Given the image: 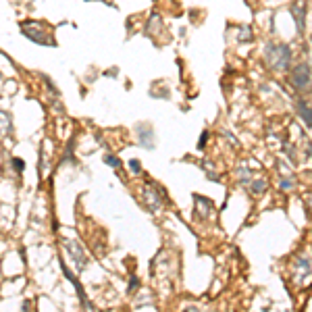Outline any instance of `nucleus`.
I'll return each instance as SVG.
<instances>
[{
	"instance_id": "1",
	"label": "nucleus",
	"mask_w": 312,
	"mask_h": 312,
	"mask_svg": "<svg viewBox=\"0 0 312 312\" xmlns=\"http://www.w3.org/2000/svg\"><path fill=\"white\" fill-rule=\"evenodd\" d=\"M264 56H266V65L271 69L279 71V73H285L289 63H292V48L287 44H266V50H264Z\"/></svg>"
},
{
	"instance_id": "2",
	"label": "nucleus",
	"mask_w": 312,
	"mask_h": 312,
	"mask_svg": "<svg viewBox=\"0 0 312 312\" xmlns=\"http://www.w3.org/2000/svg\"><path fill=\"white\" fill-rule=\"evenodd\" d=\"M21 34H23L25 38H29L32 42H35V44L54 46V40L50 38L48 32L44 29V25L38 23V21H23V23H21Z\"/></svg>"
},
{
	"instance_id": "3",
	"label": "nucleus",
	"mask_w": 312,
	"mask_h": 312,
	"mask_svg": "<svg viewBox=\"0 0 312 312\" xmlns=\"http://www.w3.org/2000/svg\"><path fill=\"white\" fill-rule=\"evenodd\" d=\"M63 246H65V250H67V254L71 256V260L75 262L77 271H86V266H87V262H90V258H87L84 246H81L77 240H73V237H63Z\"/></svg>"
},
{
	"instance_id": "4",
	"label": "nucleus",
	"mask_w": 312,
	"mask_h": 312,
	"mask_svg": "<svg viewBox=\"0 0 312 312\" xmlns=\"http://www.w3.org/2000/svg\"><path fill=\"white\" fill-rule=\"evenodd\" d=\"M289 81L298 92H308L310 90V63H300L294 67V71L289 73Z\"/></svg>"
},
{
	"instance_id": "5",
	"label": "nucleus",
	"mask_w": 312,
	"mask_h": 312,
	"mask_svg": "<svg viewBox=\"0 0 312 312\" xmlns=\"http://www.w3.org/2000/svg\"><path fill=\"white\" fill-rule=\"evenodd\" d=\"M144 202L150 210H158L160 204H162V191L156 188L154 183H146L144 188Z\"/></svg>"
},
{
	"instance_id": "6",
	"label": "nucleus",
	"mask_w": 312,
	"mask_h": 312,
	"mask_svg": "<svg viewBox=\"0 0 312 312\" xmlns=\"http://www.w3.org/2000/svg\"><path fill=\"white\" fill-rule=\"evenodd\" d=\"M154 129H152V125L150 123H139L138 125V144L146 148V150H152L154 148Z\"/></svg>"
},
{
	"instance_id": "7",
	"label": "nucleus",
	"mask_w": 312,
	"mask_h": 312,
	"mask_svg": "<svg viewBox=\"0 0 312 312\" xmlns=\"http://www.w3.org/2000/svg\"><path fill=\"white\" fill-rule=\"evenodd\" d=\"M310 275V258L308 254H300L295 258V279L304 281Z\"/></svg>"
},
{
	"instance_id": "8",
	"label": "nucleus",
	"mask_w": 312,
	"mask_h": 312,
	"mask_svg": "<svg viewBox=\"0 0 312 312\" xmlns=\"http://www.w3.org/2000/svg\"><path fill=\"white\" fill-rule=\"evenodd\" d=\"M61 269H63V273H65V277L71 281V283H73V287H75V292H77V295H79L81 304H84V306H87V304H90V302H87L86 294H84V287H81V283H79V281H77V279H75V277H73V275H71V271L67 269V264L63 262V260H61Z\"/></svg>"
},
{
	"instance_id": "9",
	"label": "nucleus",
	"mask_w": 312,
	"mask_h": 312,
	"mask_svg": "<svg viewBox=\"0 0 312 312\" xmlns=\"http://www.w3.org/2000/svg\"><path fill=\"white\" fill-rule=\"evenodd\" d=\"M289 13L295 17V27H298V34H304V21H306V4H294Z\"/></svg>"
},
{
	"instance_id": "10",
	"label": "nucleus",
	"mask_w": 312,
	"mask_h": 312,
	"mask_svg": "<svg viewBox=\"0 0 312 312\" xmlns=\"http://www.w3.org/2000/svg\"><path fill=\"white\" fill-rule=\"evenodd\" d=\"M298 115L302 117V121L306 127H310V123H312V115H310V106H308V102H304V100H298Z\"/></svg>"
},
{
	"instance_id": "11",
	"label": "nucleus",
	"mask_w": 312,
	"mask_h": 312,
	"mask_svg": "<svg viewBox=\"0 0 312 312\" xmlns=\"http://www.w3.org/2000/svg\"><path fill=\"white\" fill-rule=\"evenodd\" d=\"M266 188H269V183H266V179H252L250 183V194L252 196H262Z\"/></svg>"
},
{
	"instance_id": "12",
	"label": "nucleus",
	"mask_w": 312,
	"mask_h": 312,
	"mask_svg": "<svg viewBox=\"0 0 312 312\" xmlns=\"http://www.w3.org/2000/svg\"><path fill=\"white\" fill-rule=\"evenodd\" d=\"M13 129L11 125V115L4 113V110H0V136H9Z\"/></svg>"
},
{
	"instance_id": "13",
	"label": "nucleus",
	"mask_w": 312,
	"mask_h": 312,
	"mask_svg": "<svg viewBox=\"0 0 312 312\" xmlns=\"http://www.w3.org/2000/svg\"><path fill=\"white\" fill-rule=\"evenodd\" d=\"M237 40L243 42V44H248V42L254 40V35H252V27H250V25H242V27H240V35H237Z\"/></svg>"
},
{
	"instance_id": "14",
	"label": "nucleus",
	"mask_w": 312,
	"mask_h": 312,
	"mask_svg": "<svg viewBox=\"0 0 312 312\" xmlns=\"http://www.w3.org/2000/svg\"><path fill=\"white\" fill-rule=\"evenodd\" d=\"M279 188L283 190V191L294 190V188H295V177H294V173H289L287 177H283V179H281V183H279Z\"/></svg>"
},
{
	"instance_id": "15",
	"label": "nucleus",
	"mask_w": 312,
	"mask_h": 312,
	"mask_svg": "<svg viewBox=\"0 0 312 312\" xmlns=\"http://www.w3.org/2000/svg\"><path fill=\"white\" fill-rule=\"evenodd\" d=\"M104 165H108V167H113V169H119L121 167V160L117 158V156H113V154H104Z\"/></svg>"
},
{
	"instance_id": "16",
	"label": "nucleus",
	"mask_w": 312,
	"mask_h": 312,
	"mask_svg": "<svg viewBox=\"0 0 312 312\" xmlns=\"http://www.w3.org/2000/svg\"><path fill=\"white\" fill-rule=\"evenodd\" d=\"M202 169H206V177L210 181H221V175H217V171H212L208 162H202Z\"/></svg>"
},
{
	"instance_id": "17",
	"label": "nucleus",
	"mask_w": 312,
	"mask_h": 312,
	"mask_svg": "<svg viewBox=\"0 0 312 312\" xmlns=\"http://www.w3.org/2000/svg\"><path fill=\"white\" fill-rule=\"evenodd\" d=\"M11 165H13V169H15V173H23L25 171V162L21 160V158H11Z\"/></svg>"
},
{
	"instance_id": "18",
	"label": "nucleus",
	"mask_w": 312,
	"mask_h": 312,
	"mask_svg": "<svg viewBox=\"0 0 312 312\" xmlns=\"http://www.w3.org/2000/svg\"><path fill=\"white\" fill-rule=\"evenodd\" d=\"M237 173H240V181H242V183H248V181L252 179V173H250L246 167H242L240 171H237Z\"/></svg>"
},
{
	"instance_id": "19",
	"label": "nucleus",
	"mask_w": 312,
	"mask_h": 312,
	"mask_svg": "<svg viewBox=\"0 0 312 312\" xmlns=\"http://www.w3.org/2000/svg\"><path fill=\"white\" fill-rule=\"evenodd\" d=\"M138 287H139V279L136 277V275H131V277H129V285H127V292L133 294Z\"/></svg>"
},
{
	"instance_id": "20",
	"label": "nucleus",
	"mask_w": 312,
	"mask_h": 312,
	"mask_svg": "<svg viewBox=\"0 0 312 312\" xmlns=\"http://www.w3.org/2000/svg\"><path fill=\"white\" fill-rule=\"evenodd\" d=\"M129 169H131V173H136V175H139L142 173V165H139V160H129Z\"/></svg>"
},
{
	"instance_id": "21",
	"label": "nucleus",
	"mask_w": 312,
	"mask_h": 312,
	"mask_svg": "<svg viewBox=\"0 0 312 312\" xmlns=\"http://www.w3.org/2000/svg\"><path fill=\"white\" fill-rule=\"evenodd\" d=\"M283 148H285V152H287V156H289V160H292V162L298 160V158H295V152H294V146H292V144H283Z\"/></svg>"
},
{
	"instance_id": "22",
	"label": "nucleus",
	"mask_w": 312,
	"mask_h": 312,
	"mask_svg": "<svg viewBox=\"0 0 312 312\" xmlns=\"http://www.w3.org/2000/svg\"><path fill=\"white\" fill-rule=\"evenodd\" d=\"M208 142V131H202V136H200V142H198V150H202Z\"/></svg>"
},
{
	"instance_id": "23",
	"label": "nucleus",
	"mask_w": 312,
	"mask_h": 312,
	"mask_svg": "<svg viewBox=\"0 0 312 312\" xmlns=\"http://www.w3.org/2000/svg\"><path fill=\"white\" fill-rule=\"evenodd\" d=\"M42 79H44V81H46V84H48V87H50V92H54V94H58V90H56V86L52 84V81H50V77H48V75H42Z\"/></svg>"
},
{
	"instance_id": "24",
	"label": "nucleus",
	"mask_w": 312,
	"mask_h": 312,
	"mask_svg": "<svg viewBox=\"0 0 312 312\" xmlns=\"http://www.w3.org/2000/svg\"><path fill=\"white\" fill-rule=\"evenodd\" d=\"M183 312H198V308H196V306H190L188 310H183Z\"/></svg>"
},
{
	"instance_id": "25",
	"label": "nucleus",
	"mask_w": 312,
	"mask_h": 312,
	"mask_svg": "<svg viewBox=\"0 0 312 312\" xmlns=\"http://www.w3.org/2000/svg\"><path fill=\"white\" fill-rule=\"evenodd\" d=\"M23 312H29V302H23Z\"/></svg>"
}]
</instances>
